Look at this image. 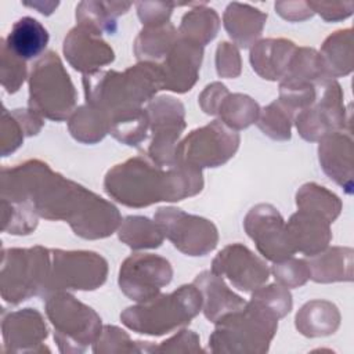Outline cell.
Masks as SVG:
<instances>
[{
    "label": "cell",
    "mask_w": 354,
    "mask_h": 354,
    "mask_svg": "<svg viewBox=\"0 0 354 354\" xmlns=\"http://www.w3.org/2000/svg\"><path fill=\"white\" fill-rule=\"evenodd\" d=\"M0 191L1 199L29 203L39 217L66 221L83 239L106 238L122 223L112 202L61 176L39 159L3 167Z\"/></svg>",
    "instance_id": "6da1fadb"
},
{
    "label": "cell",
    "mask_w": 354,
    "mask_h": 354,
    "mask_svg": "<svg viewBox=\"0 0 354 354\" xmlns=\"http://www.w3.org/2000/svg\"><path fill=\"white\" fill-rule=\"evenodd\" d=\"M202 188V170L178 162L163 170L149 158L141 155L115 165L104 178L105 192L127 207L178 202L195 196Z\"/></svg>",
    "instance_id": "7a4b0ae2"
},
{
    "label": "cell",
    "mask_w": 354,
    "mask_h": 354,
    "mask_svg": "<svg viewBox=\"0 0 354 354\" xmlns=\"http://www.w3.org/2000/svg\"><path fill=\"white\" fill-rule=\"evenodd\" d=\"M82 83L86 104L108 118L120 111L141 108L162 90L159 66L152 62H138L124 72L98 71L83 75Z\"/></svg>",
    "instance_id": "3957f363"
},
{
    "label": "cell",
    "mask_w": 354,
    "mask_h": 354,
    "mask_svg": "<svg viewBox=\"0 0 354 354\" xmlns=\"http://www.w3.org/2000/svg\"><path fill=\"white\" fill-rule=\"evenodd\" d=\"M201 310V292L194 283H185L171 293H159L127 307L120 313V321L136 333L162 336L188 325Z\"/></svg>",
    "instance_id": "277c9868"
},
{
    "label": "cell",
    "mask_w": 354,
    "mask_h": 354,
    "mask_svg": "<svg viewBox=\"0 0 354 354\" xmlns=\"http://www.w3.org/2000/svg\"><path fill=\"white\" fill-rule=\"evenodd\" d=\"M278 329V318L261 304L249 300L234 313L216 322L209 337L212 353L263 354L267 353Z\"/></svg>",
    "instance_id": "5b68a950"
},
{
    "label": "cell",
    "mask_w": 354,
    "mask_h": 354,
    "mask_svg": "<svg viewBox=\"0 0 354 354\" xmlns=\"http://www.w3.org/2000/svg\"><path fill=\"white\" fill-rule=\"evenodd\" d=\"M77 93L57 53L37 59L29 75V109L39 116L62 122L76 109Z\"/></svg>",
    "instance_id": "8992f818"
},
{
    "label": "cell",
    "mask_w": 354,
    "mask_h": 354,
    "mask_svg": "<svg viewBox=\"0 0 354 354\" xmlns=\"http://www.w3.org/2000/svg\"><path fill=\"white\" fill-rule=\"evenodd\" d=\"M51 271V249L44 246L8 248L1 252L0 295L6 303L19 304L43 296Z\"/></svg>",
    "instance_id": "52a82bcc"
},
{
    "label": "cell",
    "mask_w": 354,
    "mask_h": 354,
    "mask_svg": "<svg viewBox=\"0 0 354 354\" xmlns=\"http://www.w3.org/2000/svg\"><path fill=\"white\" fill-rule=\"evenodd\" d=\"M44 308L61 353H83L101 333V317L68 290L47 295Z\"/></svg>",
    "instance_id": "ba28073f"
},
{
    "label": "cell",
    "mask_w": 354,
    "mask_h": 354,
    "mask_svg": "<svg viewBox=\"0 0 354 354\" xmlns=\"http://www.w3.org/2000/svg\"><path fill=\"white\" fill-rule=\"evenodd\" d=\"M293 123L301 138L319 141L325 136L350 127V111L343 104V91L337 80L322 77L315 82V98L311 105L295 115Z\"/></svg>",
    "instance_id": "9c48e42d"
},
{
    "label": "cell",
    "mask_w": 354,
    "mask_h": 354,
    "mask_svg": "<svg viewBox=\"0 0 354 354\" xmlns=\"http://www.w3.org/2000/svg\"><path fill=\"white\" fill-rule=\"evenodd\" d=\"M108 277V261L91 250L51 249V271L44 297L57 290H95Z\"/></svg>",
    "instance_id": "30bf717a"
},
{
    "label": "cell",
    "mask_w": 354,
    "mask_h": 354,
    "mask_svg": "<svg viewBox=\"0 0 354 354\" xmlns=\"http://www.w3.org/2000/svg\"><path fill=\"white\" fill-rule=\"evenodd\" d=\"M239 141V134L217 119L188 133L176 148L174 162L201 170L218 167L235 155Z\"/></svg>",
    "instance_id": "8fae6325"
},
{
    "label": "cell",
    "mask_w": 354,
    "mask_h": 354,
    "mask_svg": "<svg viewBox=\"0 0 354 354\" xmlns=\"http://www.w3.org/2000/svg\"><path fill=\"white\" fill-rule=\"evenodd\" d=\"M153 220L165 238L187 256H205L217 246V227L205 217L189 214L178 207L165 206L156 210Z\"/></svg>",
    "instance_id": "7c38bea8"
},
{
    "label": "cell",
    "mask_w": 354,
    "mask_h": 354,
    "mask_svg": "<svg viewBox=\"0 0 354 354\" xmlns=\"http://www.w3.org/2000/svg\"><path fill=\"white\" fill-rule=\"evenodd\" d=\"M145 109L152 133L148 158L160 167H169L174 163L176 148L187 126L184 105L171 95H162L151 101Z\"/></svg>",
    "instance_id": "4fadbf2b"
},
{
    "label": "cell",
    "mask_w": 354,
    "mask_h": 354,
    "mask_svg": "<svg viewBox=\"0 0 354 354\" xmlns=\"http://www.w3.org/2000/svg\"><path fill=\"white\" fill-rule=\"evenodd\" d=\"M171 278L169 260L152 253H134L120 264L118 283L124 296L140 303L158 296Z\"/></svg>",
    "instance_id": "5bb4252c"
},
{
    "label": "cell",
    "mask_w": 354,
    "mask_h": 354,
    "mask_svg": "<svg viewBox=\"0 0 354 354\" xmlns=\"http://www.w3.org/2000/svg\"><path fill=\"white\" fill-rule=\"evenodd\" d=\"M243 228L264 259L278 263L293 257L295 250L288 239L285 220L275 206H253L243 218Z\"/></svg>",
    "instance_id": "9a60e30c"
},
{
    "label": "cell",
    "mask_w": 354,
    "mask_h": 354,
    "mask_svg": "<svg viewBox=\"0 0 354 354\" xmlns=\"http://www.w3.org/2000/svg\"><path fill=\"white\" fill-rule=\"evenodd\" d=\"M210 270L225 277L234 288L243 292L263 286L271 272L263 259L239 242L224 246L213 259Z\"/></svg>",
    "instance_id": "2e32d148"
},
{
    "label": "cell",
    "mask_w": 354,
    "mask_h": 354,
    "mask_svg": "<svg viewBox=\"0 0 354 354\" xmlns=\"http://www.w3.org/2000/svg\"><path fill=\"white\" fill-rule=\"evenodd\" d=\"M202 59L203 47L178 36L166 57L156 64L162 76V90L177 94L189 91L199 77Z\"/></svg>",
    "instance_id": "e0dca14e"
},
{
    "label": "cell",
    "mask_w": 354,
    "mask_h": 354,
    "mask_svg": "<svg viewBox=\"0 0 354 354\" xmlns=\"http://www.w3.org/2000/svg\"><path fill=\"white\" fill-rule=\"evenodd\" d=\"M62 51L69 65L83 75L95 73L115 59L112 47L93 29L82 25L72 28L64 39Z\"/></svg>",
    "instance_id": "ac0fdd59"
},
{
    "label": "cell",
    "mask_w": 354,
    "mask_h": 354,
    "mask_svg": "<svg viewBox=\"0 0 354 354\" xmlns=\"http://www.w3.org/2000/svg\"><path fill=\"white\" fill-rule=\"evenodd\" d=\"M3 348L8 353L50 351L43 346L48 328L36 308H22L8 313L1 321Z\"/></svg>",
    "instance_id": "d6986e66"
},
{
    "label": "cell",
    "mask_w": 354,
    "mask_h": 354,
    "mask_svg": "<svg viewBox=\"0 0 354 354\" xmlns=\"http://www.w3.org/2000/svg\"><path fill=\"white\" fill-rule=\"evenodd\" d=\"M318 159L324 173L347 194L353 192L351 131H333L319 140Z\"/></svg>",
    "instance_id": "ffe728a7"
},
{
    "label": "cell",
    "mask_w": 354,
    "mask_h": 354,
    "mask_svg": "<svg viewBox=\"0 0 354 354\" xmlns=\"http://www.w3.org/2000/svg\"><path fill=\"white\" fill-rule=\"evenodd\" d=\"M285 225L295 253L300 252L306 257L322 252L332 241L330 224L318 216L301 210L293 213Z\"/></svg>",
    "instance_id": "44dd1931"
},
{
    "label": "cell",
    "mask_w": 354,
    "mask_h": 354,
    "mask_svg": "<svg viewBox=\"0 0 354 354\" xmlns=\"http://www.w3.org/2000/svg\"><path fill=\"white\" fill-rule=\"evenodd\" d=\"M202 296V311L207 321L216 324L224 315L241 310L246 301L234 293L223 277L212 270L202 271L192 282Z\"/></svg>",
    "instance_id": "7402d4cb"
},
{
    "label": "cell",
    "mask_w": 354,
    "mask_h": 354,
    "mask_svg": "<svg viewBox=\"0 0 354 354\" xmlns=\"http://www.w3.org/2000/svg\"><path fill=\"white\" fill-rule=\"evenodd\" d=\"M297 46L283 37L263 39L256 41L250 50V65L253 71L266 80H281Z\"/></svg>",
    "instance_id": "603a6c76"
},
{
    "label": "cell",
    "mask_w": 354,
    "mask_h": 354,
    "mask_svg": "<svg viewBox=\"0 0 354 354\" xmlns=\"http://www.w3.org/2000/svg\"><path fill=\"white\" fill-rule=\"evenodd\" d=\"M267 14L250 4L232 1L223 14V25L236 47L248 48L261 36Z\"/></svg>",
    "instance_id": "cb8c5ba5"
},
{
    "label": "cell",
    "mask_w": 354,
    "mask_h": 354,
    "mask_svg": "<svg viewBox=\"0 0 354 354\" xmlns=\"http://www.w3.org/2000/svg\"><path fill=\"white\" fill-rule=\"evenodd\" d=\"M354 250L347 246L326 248L322 252L306 259L310 279L318 283L351 282L353 281Z\"/></svg>",
    "instance_id": "d4e9b609"
},
{
    "label": "cell",
    "mask_w": 354,
    "mask_h": 354,
    "mask_svg": "<svg viewBox=\"0 0 354 354\" xmlns=\"http://www.w3.org/2000/svg\"><path fill=\"white\" fill-rule=\"evenodd\" d=\"M340 318L336 304L314 299L300 307L295 317V326L306 337H324L337 330Z\"/></svg>",
    "instance_id": "484cf974"
},
{
    "label": "cell",
    "mask_w": 354,
    "mask_h": 354,
    "mask_svg": "<svg viewBox=\"0 0 354 354\" xmlns=\"http://www.w3.org/2000/svg\"><path fill=\"white\" fill-rule=\"evenodd\" d=\"M44 122L32 109H12L3 106L0 126V151L1 156L15 152L24 142L25 137L36 136Z\"/></svg>",
    "instance_id": "4316f807"
},
{
    "label": "cell",
    "mask_w": 354,
    "mask_h": 354,
    "mask_svg": "<svg viewBox=\"0 0 354 354\" xmlns=\"http://www.w3.org/2000/svg\"><path fill=\"white\" fill-rule=\"evenodd\" d=\"M47 29L33 17H22L15 21L3 39L11 53L24 61L36 58L40 55L48 44Z\"/></svg>",
    "instance_id": "83f0119b"
},
{
    "label": "cell",
    "mask_w": 354,
    "mask_h": 354,
    "mask_svg": "<svg viewBox=\"0 0 354 354\" xmlns=\"http://www.w3.org/2000/svg\"><path fill=\"white\" fill-rule=\"evenodd\" d=\"M324 75L328 79L347 76L353 71V35L351 28L339 29L329 35L318 53Z\"/></svg>",
    "instance_id": "f1b7e54d"
},
{
    "label": "cell",
    "mask_w": 354,
    "mask_h": 354,
    "mask_svg": "<svg viewBox=\"0 0 354 354\" xmlns=\"http://www.w3.org/2000/svg\"><path fill=\"white\" fill-rule=\"evenodd\" d=\"M133 3L124 1H80L76 6L77 25L86 26L100 35H113L116 32V18L124 14Z\"/></svg>",
    "instance_id": "f546056e"
},
{
    "label": "cell",
    "mask_w": 354,
    "mask_h": 354,
    "mask_svg": "<svg viewBox=\"0 0 354 354\" xmlns=\"http://www.w3.org/2000/svg\"><path fill=\"white\" fill-rule=\"evenodd\" d=\"M178 39L177 29L170 24L144 26L134 40V55L138 62L159 64Z\"/></svg>",
    "instance_id": "4dcf8cb0"
},
{
    "label": "cell",
    "mask_w": 354,
    "mask_h": 354,
    "mask_svg": "<svg viewBox=\"0 0 354 354\" xmlns=\"http://www.w3.org/2000/svg\"><path fill=\"white\" fill-rule=\"evenodd\" d=\"M297 210L318 216L332 224L342 212L340 198L317 183H306L296 192Z\"/></svg>",
    "instance_id": "1f68e13d"
},
{
    "label": "cell",
    "mask_w": 354,
    "mask_h": 354,
    "mask_svg": "<svg viewBox=\"0 0 354 354\" xmlns=\"http://www.w3.org/2000/svg\"><path fill=\"white\" fill-rule=\"evenodd\" d=\"M218 29V14L213 8L206 7L205 3H198L196 7L183 15L177 32L180 37L205 47L216 37Z\"/></svg>",
    "instance_id": "d6a6232c"
},
{
    "label": "cell",
    "mask_w": 354,
    "mask_h": 354,
    "mask_svg": "<svg viewBox=\"0 0 354 354\" xmlns=\"http://www.w3.org/2000/svg\"><path fill=\"white\" fill-rule=\"evenodd\" d=\"M118 236L133 250L156 249L165 239L158 223L144 216L124 217L118 228Z\"/></svg>",
    "instance_id": "836d02e7"
},
{
    "label": "cell",
    "mask_w": 354,
    "mask_h": 354,
    "mask_svg": "<svg viewBox=\"0 0 354 354\" xmlns=\"http://www.w3.org/2000/svg\"><path fill=\"white\" fill-rule=\"evenodd\" d=\"M68 130L79 142L97 144L109 133V120L102 111L84 104L69 116Z\"/></svg>",
    "instance_id": "e575fe53"
},
{
    "label": "cell",
    "mask_w": 354,
    "mask_h": 354,
    "mask_svg": "<svg viewBox=\"0 0 354 354\" xmlns=\"http://www.w3.org/2000/svg\"><path fill=\"white\" fill-rule=\"evenodd\" d=\"M109 134L122 144L137 147L148 136L149 119L147 109L134 108L120 111L108 118Z\"/></svg>",
    "instance_id": "d590c367"
},
{
    "label": "cell",
    "mask_w": 354,
    "mask_h": 354,
    "mask_svg": "<svg viewBox=\"0 0 354 354\" xmlns=\"http://www.w3.org/2000/svg\"><path fill=\"white\" fill-rule=\"evenodd\" d=\"M325 77L318 51L310 47H297L279 86L314 84Z\"/></svg>",
    "instance_id": "8d00e7d4"
},
{
    "label": "cell",
    "mask_w": 354,
    "mask_h": 354,
    "mask_svg": "<svg viewBox=\"0 0 354 354\" xmlns=\"http://www.w3.org/2000/svg\"><path fill=\"white\" fill-rule=\"evenodd\" d=\"M259 113V104L252 97L242 93L225 94L217 109L218 120L235 131L256 123Z\"/></svg>",
    "instance_id": "74e56055"
},
{
    "label": "cell",
    "mask_w": 354,
    "mask_h": 354,
    "mask_svg": "<svg viewBox=\"0 0 354 354\" xmlns=\"http://www.w3.org/2000/svg\"><path fill=\"white\" fill-rule=\"evenodd\" d=\"M293 120L295 113L279 100H275L266 108L260 109L256 123L267 137L277 141H286L290 140Z\"/></svg>",
    "instance_id": "f35d334b"
},
{
    "label": "cell",
    "mask_w": 354,
    "mask_h": 354,
    "mask_svg": "<svg viewBox=\"0 0 354 354\" xmlns=\"http://www.w3.org/2000/svg\"><path fill=\"white\" fill-rule=\"evenodd\" d=\"M94 353H152L155 344L151 342H133L130 336L115 325H104L100 336L93 343Z\"/></svg>",
    "instance_id": "ab89813d"
},
{
    "label": "cell",
    "mask_w": 354,
    "mask_h": 354,
    "mask_svg": "<svg viewBox=\"0 0 354 354\" xmlns=\"http://www.w3.org/2000/svg\"><path fill=\"white\" fill-rule=\"evenodd\" d=\"M37 223L39 214L29 203L1 199V231L11 235H28L36 230Z\"/></svg>",
    "instance_id": "60d3db41"
},
{
    "label": "cell",
    "mask_w": 354,
    "mask_h": 354,
    "mask_svg": "<svg viewBox=\"0 0 354 354\" xmlns=\"http://www.w3.org/2000/svg\"><path fill=\"white\" fill-rule=\"evenodd\" d=\"M250 300L261 304L264 308L271 311L278 319L288 315L293 306L289 289L278 282L257 288L256 290L252 292Z\"/></svg>",
    "instance_id": "b9f144b4"
},
{
    "label": "cell",
    "mask_w": 354,
    "mask_h": 354,
    "mask_svg": "<svg viewBox=\"0 0 354 354\" xmlns=\"http://www.w3.org/2000/svg\"><path fill=\"white\" fill-rule=\"evenodd\" d=\"M26 61L11 53L1 39L0 77L3 88L10 94L17 93L26 79Z\"/></svg>",
    "instance_id": "7bdbcfd3"
},
{
    "label": "cell",
    "mask_w": 354,
    "mask_h": 354,
    "mask_svg": "<svg viewBox=\"0 0 354 354\" xmlns=\"http://www.w3.org/2000/svg\"><path fill=\"white\" fill-rule=\"evenodd\" d=\"M278 283L288 289L300 288L310 279V271L306 259H293L274 263L270 270Z\"/></svg>",
    "instance_id": "ee69618b"
},
{
    "label": "cell",
    "mask_w": 354,
    "mask_h": 354,
    "mask_svg": "<svg viewBox=\"0 0 354 354\" xmlns=\"http://www.w3.org/2000/svg\"><path fill=\"white\" fill-rule=\"evenodd\" d=\"M241 55L234 43L221 41L216 48V71L220 77L235 79L241 75Z\"/></svg>",
    "instance_id": "f6af8a7d"
},
{
    "label": "cell",
    "mask_w": 354,
    "mask_h": 354,
    "mask_svg": "<svg viewBox=\"0 0 354 354\" xmlns=\"http://www.w3.org/2000/svg\"><path fill=\"white\" fill-rule=\"evenodd\" d=\"M176 3L170 1H138L136 3L137 15L144 26L167 24Z\"/></svg>",
    "instance_id": "bcb514c9"
},
{
    "label": "cell",
    "mask_w": 354,
    "mask_h": 354,
    "mask_svg": "<svg viewBox=\"0 0 354 354\" xmlns=\"http://www.w3.org/2000/svg\"><path fill=\"white\" fill-rule=\"evenodd\" d=\"M201 340L198 333L188 329H181L178 333L170 339L162 342L159 346H155L156 353H199Z\"/></svg>",
    "instance_id": "7dc6e473"
},
{
    "label": "cell",
    "mask_w": 354,
    "mask_h": 354,
    "mask_svg": "<svg viewBox=\"0 0 354 354\" xmlns=\"http://www.w3.org/2000/svg\"><path fill=\"white\" fill-rule=\"evenodd\" d=\"M314 14H318L324 21H342L353 14L354 1H307Z\"/></svg>",
    "instance_id": "c3c4849f"
},
{
    "label": "cell",
    "mask_w": 354,
    "mask_h": 354,
    "mask_svg": "<svg viewBox=\"0 0 354 354\" xmlns=\"http://www.w3.org/2000/svg\"><path fill=\"white\" fill-rule=\"evenodd\" d=\"M230 91L227 90V87L223 83L213 82V83L207 84L203 88V91L199 94V106L202 108V111L206 115L214 116V115H217V109H218L221 100Z\"/></svg>",
    "instance_id": "681fc988"
},
{
    "label": "cell",
    "mask_w": 354,
    "mask_h": 354,
    "mask_svg": "<svg viewBox=\"0 0 354 354\" xmlns=\"http://www.w3.org/2000/svg\"><path fill=\"white\" fill-rule=\"evenodd\" d=\"M275 11L286 21L300 22L314 15L307 1H277L274 4Z\"/></svg>",
    "instance_id": "f907efd6"
},
{
    "label": "cell",
    "mask_w": 354,
    "mask_h": 354,
    "mask_svg": "<svg viewBox=\"0 0 354 354\" xmlns=\"http://www.w3.org/2000/svg\"><path fill=\"white\" fill-rule=\"evenodd\" d=\"M22 4L37 10L43 15H51L54 10L59 6L58 1H24Z\"/></svg>",
    "instance_id": "816d5d0a"
}]
</instances>
